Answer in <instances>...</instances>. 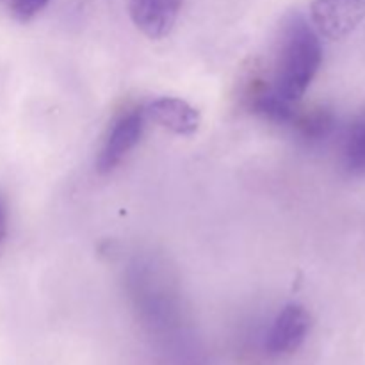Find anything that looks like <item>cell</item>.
Masks as SVG:
<instances>
[{
	"label": "cell",
	"instance_id": "cell-4",
	"mask_svg": "<svg viewBox=\"0 0 365 365\" xmlns=\"http://www.w3.org/2000/svg\"><path fill=\"white\" fill-rule=\"evenodd\" d=\"M312 18L327 38H344L365 18V0H316Z\"/></svg>",
	"mask_w": 365,
	"mask_h": 365
},
{
	"label": "cell",
	"instance_id": "cell-1",
	"mask_svg": "<svg viewBox=\"0 0 365 365\" xmlns=\"http://www.w3.org/2000/svg\"><path fill=\"white\" fill-rule=\"evenodd\" d=\"M321 63L319 34L302 14H292L282 27L271 86L289 102H299L316 78Z\"/></svg>",
	"mask_w": 365,
	"mask_h": 365
},
{
	"label": "cell",
	"instance_id": "cell-9",
	"mask_svg": "<svg viewBox=\"0 0 365 365\" xmlns=\"http://www.w3.org/2000/svg\"><path fill=\"white\" fill-rule=\"evenodd\" d=\"M342 166L351 175H365V114L356 118L342 139Z\"/></svg>",
	"mask_w": 365,
	"mask_h": 365
},
{
	"label": "cell",
	"instance_id": "cell-2",
	"mask_svg": "<svg viewBox=\"0 0 365 365\" xmlns=\"http://www.w3.org/2000/svg\"><path fill=\"white\" fill-rule=\"evenodd\" d=\"M145 107H132L123 110L107 130L96 159V171L102 175L110 173L132 148L141 141L146 123Z\"/></svg>",
	"mask_w": 365,
	"mask_h": 365
},
{
	"label": "cell",
	"instance_id": "cell-6",
	"mask_svg": "<svg viewBox=\"0 0 365 365\" xmlns=\"http://www.w3.org/2000/svg\"><path fill=\"white\" fill-rule=\"evenodd\" d=\"M148 120L177 135H192L200 127L196 107L177 96H160L145 107Z\"/></svg>",
	"mask_w": 365,
	"mask_h": 365
},
{
	"label": "cell",
	"instance_id": "cell-8",
	"mask_svg": "<svg viewBox=\"0 0 365 365\" xmlns=\"http://www.w3.org/2000/svg\"><path fill=\"white\" fill-rule=\"evenodd\" d=\"M292 128L296 138L309 146H317L327 143L337 128V116L328 107H316L307 113L296 114Z\"/></svg>",
	"mask_w": 365,
	"mask_h": 365
},
{
	"label": "cell",
	"instance_id": "cell-3",
	"mask_svg": "<svg viewBox=\"0 0 365 365\" xmlns=\"http://www.w3.org/2000/svg\"><path fill=\"white\" fill-rule=\"evenodd\" d=\"M312 319L305 307L298 303L285 305L271 323L266 335V349L273 355L294 353L305 342Z\"/></svg>",
	"mask_w": 365,
	"mask_h": 365
},
{
	"label": "cell",
	"instance_id": "cell-5",
	"mask_svg": "<svg viewBox=\"0 0 365 365\" xmlns=\"http://www.w3.org/2000/svg\"><path fill=\"white\" fill-rule=\"evenodd\" d=\"M184 0H130L128 13L135 27L150 39H163L173 31Z\"/></svg>",
	"mask_w": 365,
	"mask_h": 365
},
{
	"label": "cell",
	"instance_id": "cell-7",
	"mask_svg": "<svg viewBox=\"0 0 365 365\" xmlns=\"http://www.w3.org/2000/svg\"><path fill=\"white\" fill-rule=\"evenodd\" d=\"M248 107L257 116L282 127H291L298 114L294 103L284 98L280 93L274 91L273 86L266 82L252 86L248 91Z\"/></svg>",
	"mask_w": 365,
	"mask_h": 365
},
{
	"label": "cell",
	"instance_id": "cell-11",
	"mask_svg": "<svg viewBox=\"0 0 365 365\" xmlns=\"http://www.w3.org/2000/svg\"><path fill=\"white\" fill-rule=\"evenodd\" d=\"M6 234H7V207H6V202L2 200V196H0V242L6 239Z\"/></svg>",
	"mask_w": 365,
	"mask_h": 365
},
{
	"label": "cell",
	"instance_id": "cell-10",
	"mask_svg": "<svg viewBox=\"0 0 365 365\" xmlns=\"http://www.w3.org/2000/svg\"><path fill=\"white\" fill-rule=\"evenodd\" d=\"M11 14L18 21H29L34 16H38L50 0H6Z\"/></svg>",
	"mask_w": 365,
	"mask_h": 365
}]
</instances>
